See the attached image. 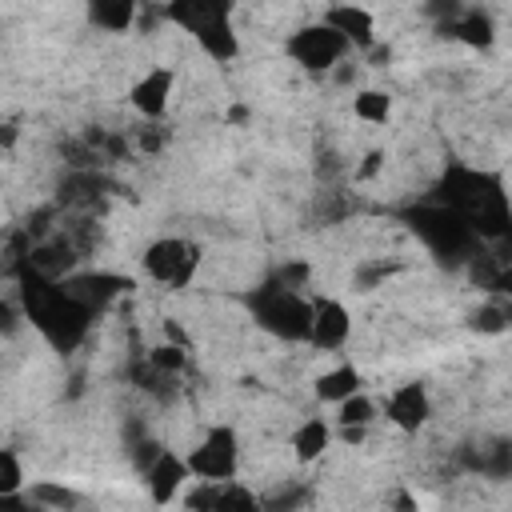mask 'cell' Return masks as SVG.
Returning a JSON list of instances; mask_svg holds the SVG:
<instances>
[{
  "mask_svg": "<svg viewBox=\"0 0 512 512\" xmlns=\"http://www.w3.org/2000/svg\"><path fill=\"white\" fill-rule=\"evenodd\" d=\"M20 308H24V324H32L56 352H72L76 344H84L96 312L80 292H72L68 280L40 276V272L24 276Z\"/></svg>",
  "mask_w": 512,
  "mask_h": 512,
  "instance_id": "obj_1",
  "label": "cell"
},
{
  "mask_svg": "<svg viewBox=\"0 0 512 512\" xmlns=\"http://www.w3.org/2000/svg\"><path fill=\"white\" fill-rule=\"evenodd\" d=\"M236 8L240 0H164L160 20L184 32L200 56L212 64H232L240 56V32H236Z\"/></svg>",
  "mask_w": 512,
  "mask_h": 512,
  "instance_id": "obj_2",
  "label": "cell"
},
{
  "mask_svg": "<svg viewBox=\"0 0 512 512\" xmlns=\"http://www.w3.org/2000/svg\"><path fill=\"white\" fill-rule=\"evenodd\" d=\"M440 204H448L452 212H460L468 220V228L476 232V240H504L508 236V196L504 184L484 176V172H468V168H452L444 176V192Z\"/></svg>",
  "mask_w": 512,
  "mask_h": 512,
  "instance_id": "obj_3",
  "label": "cell"
},
{
  "mask_svg": "<svg viewBox=\"0 0 512 512\" xmlns=\"http://www.w3.org/2000/svg\"><path fill=\"white\" fill-rule=\"evenodd\" d=\"M248 312L256 328L284 344H304L308 340V316H312V296H304L288 280H268L248 296Z\"/></svg>",
  "mask_w": 512,
  "mask_h": 512,
  "instance_id": "obj_4",
  "label": "cell"
},
{
  "mask_svg": "<svg viewBox=\"0 0 512 512\" xmlns=\"http://www.w3.org/2000/svg\"><path fill=\"white\" fill-rule=\"evenodd\" d=\"M184 460H188V472L192 480H208V484H220V480H236L240 476V464H244V452H240V432L232 424H208L192 448H184Z\"/></svg>",
  "mask_w": 512,
  "mask_h": 512,
  "instance_id": "obj_5",
  "label": "cell"
},
{
  "mask_svg": "<svg viewBox=\"0 0 512 512\" xmlns=\"http://www.w3.org/2000/svg\"><path fill=\"white\" fill-rule=\"evenodd\" d=\"M284 56H288L300 72H308V76H328V72H336V68L352 56V48H348L344 36L332 32L324 20H308V24H300V28L288 32Z\"/></svg>",
  "mask_w": 512,
  "mask_h": 512,
  "instance_id": "obj_6",
  "label": "cell"
},
{
  "mask_svg": "<svg viewBox=\"0 0 512 512\" xmlns=\"http://www.w3.org/2000/svg\"><path fill=\"white\" fill-rule=\"evenodd\" d=\"M140 268L152 284L160 288H184L192 284L196 268H200V244L196 240H184V236H156L144 256H140Z\"/></svg>",
  "mask_w": 512,
  "mask_h": 512,
  "instance_id": "obj_7",
  "label": "cell"
},
{
  "mask_svg": "<svg viewBox=\"0 0 512 512\" xmlns=\"http://www.w3.org/2000/svg\"><path fill=\"white\" fill-rule=\"evenodd\" d=\"M412 232L436 252V256H468L476 244V232L468 228V220L460 212H452L448 204H432L412 212Z\"/></svg>",
  "mask_w": 512,
  "mask_h": 512,
  "instance_id": "obj_8",
  "label": "cell"
},
{
  "mask_svg": "<svg viewBox=\"0 0 512 512\" xmlns=\"http://www.w3.org/2000/svg\"><path fill=\"white\" fill-rule=\"evenodd\" d=\"M352 308L340 300V296H312V316H308V348H316V352H328V356H336V352H344L348 348V340H352Z\"/></svg>",
  "mask_w": 512,
  "mask_h": 512,
  "instance_id": "obj_9",
  "label": "cell"
},
{
  "mask_svg": "<svg viewBox=\"0 0 512 512\" xmlns=\"http://www.w3.org/2000/svg\"><path fill=\"white\" fill-rule=\"evenodd\" d=\"M176 68L172 64H148L132 84H128V108L140 120H164L172 100H176Z\"/></svg>",
  "mask_w": 512,
  "mask_h": 512,
  "instance_id": "obj_10",
  "label": "cell"
},
{
  "mask_svg": "<svg viewBox=\"0 0 512 512\" xmlns=\"http://www.w3.org/2000/svg\"><path fill=\"white\" fill-rule=\"evenodd\" d=\"M380 416L396 428V432H420L432 420V392L420 380H404L396 388L384 392L380 400Z\"/></svg>",
  "mask_w": 512,
  "mask_h": 512,
  "instance_id": "obj_11",
  "label": "cell"
},
{
  "mask_svg": "<svg viewBox=\"0 0 512 512\" xmlns=\"http://www.w3.org/2000/svg\"><path fill=\"white\" fill-rule=\"evenodd\" d=\"M192 484L188 460L176 448H152L148 464H144V488L152 504H176L184 496V488Z\"/></svg>",
  "mask_w": 512,
  "mask_h": 512,
  "instance_id": "obj_12",
  "label": "cell"
},
{
  "mask_svg": "<svg viewBox=\"0 0 512 512\" xmlns=\"http://www.w3.org/2000/svg\"><path fill=\"white\" fill-rule=\"evenodd\" d=\"M320 20H324L332 32H340L352 52H368V48L380 44L376 12L364 8V4H356V0H336V4H328V8L320 12Z\"/></svg>",
  "mask_w": 512,
  "mask_h": 512,
  "instance_id": "obj_13",
  "label": "cell"
},
{
  "mask_svg": "<svg viewBox=\"0 0 512 512\" xmlns=\"http://www.w3.org/2000/svg\"><path fill=\"white\" fill-rule=\"evenodd\" d=\"M332 440H336V428H332V416H304V420H296L292 424V432H288V452H292V460L296 464H320L324 456H328V448H332Z\"/></svg>",
  "mask_w": 512,
  "mask_h": 512,
  "instance_id": "obj_14",
  "label": "cell"
},
{
  "mask_svg": "<svg viewBox=\"0 0 512 512\" xmlns=\"http://www.w3.org/2000/svg\"><path fill=\"white\" fill-rule=\"evenodd\" d=\"M332 412H336V416H332L336 436L348 440V444H356V440H364V432L380 420V400H376L368 388H360V392H352L348 400H340Z\"/></svg>",
  "mask_w": 512,
  "mask_h": 512,
  "instance_id": "obj_15",
  "label": "cell"
},
{
  "mask_svg": "<svg viewBox=\"0 0 512 512\" xmlns=\"http://www.w3.org/2000/svg\"><path fill=\"white\" fill-rule=\"evenodd\" d=\"M140 16V0H84V20L88 28L104 36H124Z\"/></svg>",
  "mask_w": 512,
  "mask_h": 512,
  "instance_id": "obj_16",
  "label": "cell"
},
{
  "mask_svg": "<svg viewBox=\"0 0 512 512\" xmlns=\"http://www.w3.org/2000/svg\"><path fill=\"white\" fill-rule=\"evenodd\" d=\"M364 388V376H360V368L352 364V360H336L332 368H324L316 380H312V396L320 400V404H328V408H336L340 400H348L352 392H360Z\"/></svg>",
  "mask_w": 512,
  "mask_h": 512,
  "instance_id": "obj_17",
  "label": "cell"
},
{
  "mask_svg": "<svg viewBox=\"0 0 512 512\" xmlns=\"http://www.w3.org/2000/svg\"><path fill=\"white\" fill-rule=\"evenodd\" d=\"M396 112V96L388 88H376V84H364L352 92V120L368 124V128H384Z\"/></svg>",
  "mask_w": 512,
  "mask_h": 512,
  "instance_id": "obj_18",
  "label": "cell"
},
{
  "mask_svg": "<svg viewBox=\"0 0 512 512\" xmlns=\"http://www.w3.org/2000/svg\"><path fill=\"white\" fill-rule=\"evenodd\" d=\"M32 508H44V512H64V508H80L84 496L76 488H68L64 480H36V484H24Z\"/></svg>",
  "mask_w": 512,
  "mask_h": 512,
  "instance_id": "obj_19",
  "label": "cell"
},
{
  "mask_svg": "<svg viewBox=\"0 0 512 512\" xmlns=\"http://www.w3.org/2000/svg\"><path fill=\"white\" fill-rule=\"evenodd\" d=\"M148 364H152V372H160V376H180V372L188 368V352H184L180 344H156V348L148 352Z\"/></svg>",
  "mask_w": 512,
  "mask_h": 512,
  "instance_id": "obj_20",
  "label": "cell"
},
{
  "mask_svg": "<svg viewBox=\"0 0 512 512\" xmlns=\"http://www.w3.org/2000/svg\"><path fill=\"white\" fill-rule=\"evenodd\" d=\"M28 484V472H24V460L16 448H0V496L4 492H16Z\"/></svg>",
  "mask_w": 512,
  "mask_h": 512,
  "instance_id": "obj_21",
  "label": "cell"
},
{
  "mask_svg": "<svg viewBox=\"0 0 512 512\" xmlns=\"http://www.w3.org/2000/svg\"><path fill=\"white\" fill-rule=\"evenodd\" d=\"M24 328V308L12 300H0V336H12Z\"/></svg>",
  "mask_w": 512,
  "mask_h": 512,
  "instance_id": "obj_22",
  "label": "cell"
},
{
  "mask_svg": "<svg viewBox=\"0 0 512 512\" xmlns=\"http://www.w3.org/2000/svg\"><path fill=\"white\" fill-rule=\"evenodd\" d=\"M20 140V128L16 124H0V148H12Z\"/></svg>",
  "mask_w": 512,
  "mask_h": 512,
  "instance_id": "obj_23",
  "label": "cell"
}]
</instances>
